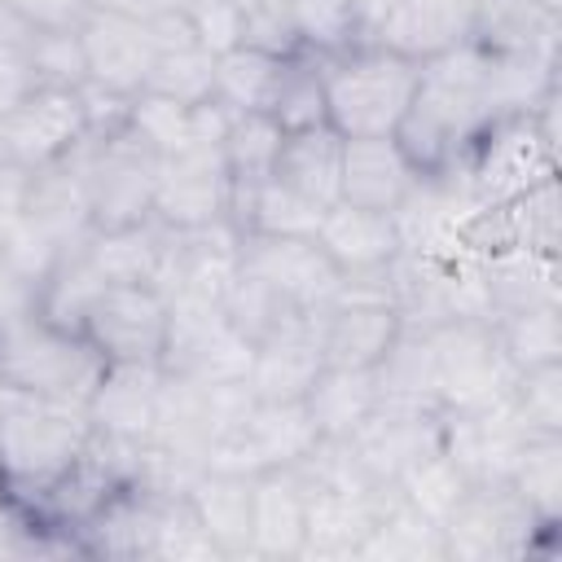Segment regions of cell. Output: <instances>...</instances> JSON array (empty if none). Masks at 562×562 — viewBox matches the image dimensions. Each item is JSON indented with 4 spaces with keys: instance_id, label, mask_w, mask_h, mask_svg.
<instances>
[{
    "instance_id": "6da1fadb",
    "label": "cell",
    "mask_w": 562,
    "mask_h": 562,
    "mask_svg": "<svg viewBox=\"0 0 562 562\" xmlns=\"http://www.w3.org/2000/svg\"><path fill=\"white\" fill-rule=\"evenodd\" d=\"M553 83L558 61L487 53L474 40H465L422 61V79L395 140L422 176L452 171L470 158V149L492 123L527 114Z\"/></svg>"
},
{
    "instance_id": "7a4b0ae2",
    "label": "cell",
    "mask_w": 562,
    "mask_h": 562,
    "mask_svg": "<svg viewBox=\"0 0 562 562\" xmlns=\"http://www.w3.org/2000/svg\"><path fill=\"white\" fill-rule=\"evenodd\" d=\"M325 123L342 136H395L422 79V61H408L373 40L347 44L321 57Z\"/></svg>"
},
{
    "instance_id": "3957f363",
    "label": "cell",
    "mask_w": 562,
    "mask_h": 562,
    "mask_svg": "<svg viewBox=\"0 0 562 562\" xmlns=\"http://www.w3.org/2000/svg\"><path fill=\"white\" fill-rule=\"evenodd\" d=\"M88 439L92 422L83 408L13 391V404L0 413V487L35 514L44 496L83 461Z\"/></svg>"
},
{
    "instance_id": "277c9868",
    "label": "cell",
    "mask_w": 562,
    "mask_h": 562,
    "mask_svg": "<svg viewBox=\"0 0 562 562\" xmlns=\"http://www.w3.org/2000/svg\"><path fill=\"white\" fill-rule=\"evenodd\" d=\"M101 369L105 360L83 334L53 325L35 307L0 321V378L26 400H48L88 413V395Z\"/></svg>"
},
{
    "instance_id": "5b68a950",
    "label": "cell",
    "mask_w": 562,
    "mask_h": 562,
    "mask_svg": "<svg viewBox=\"0 0 562 562\" xmlns=\"http://www.w3.org/2000/svg\"><path fill=\"white\" fill-rule=\"evenodd\" d=\"M443 531L448 562H509L540 553L558 527L540 522L509 483H470Z\"/></svg>"
},
{
    "instance_id": "8992f818",
    "label": "cell",
    "mask_w": 562,
    "mask_h": 562,
    "mask_svg": "<svg viewBox=\"0 0 562 562\" xmlns=\"http://www.w3.org/2000/svg\"><path fill=\"white\" fill-rule=\"evenodd\" d=\"M426 334L435 351V395L443 413H470L509 400L518 369L501 351L492 321H448Z\"/></svg>"
},
{
    "instance_id": "52a82bcc",
    "label": "cell",
    "mask_w": 562,
    "mask_h": 562,
    "mask_svg": "<svg viewBox=\"0 0 562 562\" xmlns=\"http://www.w3.org/2000/svg\"><path fill=\"white\" fill-rule=\"evenodd\" d=\"M255 347L228 325L220 299L176 290L167 294V347L162 369L193 382H237L250 369Z\"/></svg>"
},
{
    "instance_id": "ba28073f",
    "label": "cell",
    "mask_w": 562,
    "mask_h": 562,
    "mask_svg": "<svg viewBox=\"0 0 562 562\" xmlns=\"http://www.w3.org/2000/svg\"><path fill=\"white\" fill-rule=\"evenodd\" d=\"M154 189H158V154L132 127H119L110 136H88V215L97 233L149 220Z\"/></svg>"
},
{
    "instance_id": "9c48e42d",
    "label": "cell",
    "mask_w": 562,
    "mask_h": 562,
    "mask_svg": "<svg viewBox=\"0 0 562 562\" xmlns=\"http://www.w3.org/2000/svg\"><path fill=\"white\" fill-rule=\"evenodd\" d=\"M461 171H465L470 193L483 206H496V202L527 193L540 180H553L558 176V145L536 127L531 110L509 114L479 136V145L470 149Z\"/></svg>"
},
{
    "instance_id": "30bf717a",
    "label": "cell",
    "mask_w": 562,
    "mask_h": 562,
    "mask_svg": "<svg viewBox=\"0 0 562 562\" xmlns=\"http://www.w3.org/2000/svg\"><path fill=\"white\" fill-rule=\"evenodd\" d=\"M316 426L303 408V400H255L246 422L228 435H220L206 452V470H233V474H263L277 465H299L316 448Z\"/></svg>"
},
{
    "instance_id": "8fae6325",
    "label": "cell",
    "mask_w": 562,
    "mask_h": 562,
    "mask_svg": "<svg viewBox=\"0 0 562 562\" xmlns=\"http://www.w3.org/2000/svg\"><path fill=\"white\" fill-rule=\"evenodd\" d=\"M395 496V483H307L303 509V553L316 562H356L364 536L373 531L382 505Z\"/></svg>"
},
{
    "instance_id": "7c38bea8",
    "label": "cell",
    "mask_w": 562,
    "mask_h": 562,
    "mask_svg": "<svg viewBox=\"0 0 562 562\" xmlns=\"http://www.w3.org/2000/svg\"><path fill=\"white\" fill-rule=\"evenodd\" d=\"M79 334L101 351V360H162L167 294L154 285H101Z\"/></svg>"
},
{
    "instance_id": "4fadbf2b",
    "label": "cell",
    "mask_w": 562,
    "mask_h": 562,
    "mask_svg": "<svg viewBox=\"0 0 562 562\" xmlns=\"http://www.w3.org/2000/svg\"><path fill=\"white\" fill-rule=\"evenodd\" d=\"M154 220L167 228H202L228 220V167L224 145L193 140L171 158H158Z\"/></svg>"
},
{
    "instance_id": "5bb4252c",
    "label": "cell",
    "mask_w": 562,
    "mask_h": 562,
    "mask_svg": "<svg viewBox=\"0 0 562 562\" xmlns=\"http://www.w3.org/2000/svg\"><path fill=\"white\" fill-rule=\"evenodd\" d=\"M241 268L285 294L299 312H321L338 299L342 272L316 246V237H268L241 233Z\"/></svg>"
},
{
    "instance_id": "9a60e30c",
    "label": "cell",
    "mask_w": 562,
    "mask_h": 562,
    "mask_svg": "<svg viewBox=\"0 0 562 562\" xmlns=\"http://www.w3.org/2000/svg\"><path fill=\"white\" fill-rule=\"evenodd\" d=\"M347 443L373 479L395 483L408 465L443 448V408L378 400V408L356 426V435H347Z\"/></svg>"
},
{
    "instance_id": "2e32d148",
    "label": "cell",
    "mask_w": 562,
    "mask_h": 562,
    "mask_svg": "<svg viewBox=\"0 0 562 562\" xmlns=\"http://www.w3.org/2000/svg\"><path fill=\"white\" fill-rule=\"evenodd\" d=\"M88 136L79 88H35L13 114L0 119V154L26 171L70 154Z\"/></svg>"
},
{
    "instance_id": "e0dca14e",
    "label": "cell",
    "mask_w": 562,
    "mask_h": 562,
    "mask_svg": "<svg viewBox=\"0 0 562 562\" xmlns=\"http://www.w3.org/2000/svg\"><path fill=\"white\" fill-rule=\"evenodd\" d=\"M79 44H83V61H88V83H101L123 97H136L145 88L154 53H158L149 18L105 9V4H92L83 13Z\"/></svg>"
},
{
    "instance_id": "ac0fdd59",
    "label": "cell",
    "mask_w": 562,
    "mask_h": 562,
    "mask_svg": "<svg viewBox=\"0 0 562 562\" xmlns=\"http://www.w3.org/2000/svg\"><path fill=\"white\" fill-rule=\"evenodd\" d=\"M527 439L531 430L509 400L470 413H443V452L470 483H509V470Z\"/></svg>"
},
{
    "instance_id": "d6986e66",
    "label": "cell",
    "mask_w": 562,
    "mask_h": 562,
    "mask_svg": "<svg viewBox=\"0 0 562 562\" xmlns=\"http://www.w3.org/2000/svg\"><path fill=\"white\" fill-rule=\"evenodd\" d=\"M307 316L316 325L321 360L334 364V369H373L400 334V312L391 303L351 299L342 290L329 307L307 312Z\"/></svg>"
},
{
    "instance_id": "ffe728a7",
    "label": "cell",
    "mask_w": 562,
    "mask_h": 562,
    "mask_svg": "<svg viewBox=\"0 0 562 562\" xmlns=\"http://www.w3.org/2000/svg\"><path fill=\"white\" fill-rule=\"evenodd\" d=\"M158 386L162 364L158 360H105L92 395H88V422L97 435L145 443L158 413Z\"/></svg>"
},
{
    "instance_id": "44dd1931",
    "label": "cell",
    "mask_w": 562,
    "mask_h": 562,
    "mask_svg": "<svg viewBox=\"0 0 562 562\" xmlns=\"http://www.w3.org/2000/svg\"><path fill=\"white\" fill-rule=\"evenodd\" d=\"M303 509H307V479L299 465H277V470L250 474V558L255 562H299Z\"/></svg>"
},
{
    "instance_id": "7402d4cb",
    "label": "cell",
    "mask_w": 562,
    "mask_h": 562,
    "mask_svg": "<svg viewBox=\"0 0 562 562\" xmlns=\"http://www.w3.org/2000/svg\"><path fill=\"white\" fill-rule=\"evenodd\" d=\"M465 40H470V0H391V9L373 31V44L408 61H430Z\"/></svg>"
},
{
    "instance_id": "603a6c76",
    "label": "cell",
    "mask_w": 562,
    "mask_h": 562,
    "mask_svg": "<svg viewBox=\"0 0 562 562\" xmlns=\"http://www.w3.org/2000/svg\"><path fill=\"white\" fill-rule=\"evenodd\" d=\"M558 9L544 0H470V40L487 53L558 61Z\"/></svg>"
},
{
    "instance_id": "cb8c5ba5",
    "label": "cell",
    "mask_w": 562,
    "mask_h": 562,
    "mask_svg": "<svg viewBox=\"0 0 562 562\" xmlns=\"http://www.w3.org/2000/svg\"><path fill=\"white\" fill-rule=\"evenodd\" d=\"M417 167L395 136H356L342 140V198L364 211H395L417 184Z\"/></svg>"
},
{
    "instance_id": "d4e9b609",
    "label": "cell",
    "mask_w": 562,
    "mask_h": 562,
    "mask_svg": "<svg viewBox=\"0 0 562 562\" xmlns=\"http://www.w3.org/2000/svg\"><path fill=\"white\" fill-rule=\"evenodd\" d=\"M316 246L334 259V268L342 277L382 272L400 255L395 215L391 211H364V206H351V202H334L321 215Z\"/></svg>"
},
{
    "instance_id": "484cf974",
    "label": "cell",
    "mask_w": 562,
    "mask_h": 562,
    "mask_svg": "<svg viewBox=\"0 0 562 562\" xmlns=\"http://www.w3.org/2000/svg\"><path fill=\"white\" fill-rule=\"evenodd\" d=\"M325 369L321 360V342H316V325L303 312L299 321H290L285 329H277L272 338H263L250 356L246 369V386L255 391V400H303L316 382V373Z\"/></svg>"
},
{
    "instance_id": "4316f807",
    "label": "cell",
    "mask_w": 562,
    "mask_h": 562,
    "mask_svg": "<svg viewBox=\"0 0 562 562\" xmlns=\"http://www.w3.org/2000/svg\"><path fill=\"white\" fill-rule=\"evenodd\" d=\"M479 277H483V294H487L492 321L496 316H509V312L562 303L558 255H544V250L505 246V250L479 255Z\"/></svg>"
},
{
    "instance_id": "83f0119b",
    "label": "cell",
    "mask_w": 562,
    "mask_h": 562,
    "mask_svg": "<svg viewBox=\"0 0 562 562\" xmlns=\"http://www.w3.org/2000/svg\"><path fill=\"white\" fill-rule=\"evenodd\" d=\"M184 496L224 562L250 558V474L202 470Z\"/></svg>"
},
{
    "instance_id": "f1b7e54d",
    "label": "cell",
    "mask_w": 562,
    "mask_h": 562,
    "mask_svg": "<svg viewBox=\"0 0 562 562\" xmlns=\"http://www.w3.org/2000/svg\"><path fill=\"white\" fill-rule=\"evenodd\" d=\"M167 237L171 228L158 224L154 215L127 228H105L88 237V259L101 272L105 285H154L162 277V259H167Z\"/></svg>"
},
{
    "instance_id": "f546056e",
    "label": "cell",
    "mask_w": 562,
    "mask_h": 562,
    "mask_svg": "<svg viewBox=\"0 0 562 562\" xmlns=\"http://www.w3.org/2000/svg\"><path fill=\"white\" fill-rule=\"evenodd\" d=\"M272 176L285 180L290 189H299L303 198L334 206L342 198V136L329 123L285 132Z\"/></svg>"
},
{
    "instance_id": "4dcf8cb0",
    "label": "cell",
    "mask_w": 562,
    "mask_h": 562,
    "mask_svg": "<svg viewBox=\"0 0 562 562\" xmlns=\"http://www.w3.org/2000/svg\"><path fill=\"white\" fill-rule=\"evenodd\" d=\"M285 127L263 114V110H246V114H228V132H224V167H228V220L241 211V202L272 176L277 154H281Z\"/></svg>"
},
{
    "instance_id": "1f68e13d",
    "label": "cell",
    "mask_w": 562,
    "mask_h": 562,
    "mask_svg": "<svg viewBox=\"0 0 562 562\" xmlns=\"http://www.w3.org/2000/svg\"><path fill=\"white\" fill-rule=\"evenodd\" d=\"M303 408L321 439H347L356 426L378 408V382L373 369H334L325 364L303 395Z\"/></svg>"
},
{
    "instance_id": "d6a6232c",
    "label": "cell",
    "mask_w": 562,
    "mask_h": 562,
    "mask_svg": "<svg viewBox=\"0 0 562 562\" xmlns=\"http://www.w3.org/2000/svg\"><path fill=\"white\" fill-rule=\"evenodd\" d=\"M356 562H448L443 531L426 514H417L395 487V496L382 505L373 531L364 536Z\"/></svg>"
},
{
    "instance_id": "836d02e7",
    "label": "cell",
    "mask_w": 562,
    "mask_h": 562,
    "mask_svg": "<svg viewBox=\"0 0 562 562\" xmlns=\"http://www.w3.org/2000/svg\"><path fill=\"white\" fill-rule=\"evenodd\" d=\"M373 382H378V400H382V404H430V408H439L430 334L400 325L395 342H391L386 356L373 364Z\"/></svg>"
},
{
    "instance_id": "e575fe53",
    "label": "cell",
    "mask_w": 562,
    "mask_h": 562,
    "mask_svg": "<svg viewBox=\"0 0 562 562\" xmlns=\"http://www.w3.org/2000/svg\"><path fill=\"white\" fill-rule=\"evenodd\" d=\"M321 215H325L321 202H312V198H303L299 189H290L285 180L268 176V180L241 202V211L233 215V224H237L241 233H268V237H316Z\"/></svg>"
},
{
    "instance_id": "d590c367",
    "label": "cell",
    "mask_w": 562,
    "mask_h": 562,
    "mask_svg": "<svg viewBox=\"0 0 562 562\" xmlns=\"http://www.w3.org/2000/svg\"><path fill=\"white\" fill-rule=\"evenodd\" d=\"M281 61L285 57L263 53L255 44H237V48L220 53L215 57V101L228 114H246V110H263L268 114V101H272Z\"/></svg>"
},
{
    "instance_id": "8d00e7d4",
    "label": "cell",
    "mask_w": 562,
    "mask_h": 562,
    "mask_svg": "<svg viewBox=\"0 0 562 562\" xmlns=\"http://www.w3.org/2000/svg\"><path fill=\"white\" fill-rule=\"evenodd\" d=\"M140 92H158V97H171L180 105L215 101V53L202 48L198 40H180V44L158 48Z\"/></svg>"
},
{
    "instance_id": "74e56055",
    "label": "cell",
    "mask_w": 562,
    "mask_h": 562,
    "mask_svg": "<svg viewBox=\"0 0 562 562\" xmlns=\"http://www.w3.org/2000/svg\"><path fill=\"white\" fill-rule=\"evenodd\" d=\"M220 307H224L228 325H233L250 347H259L263 338H272L277 329H285L290 321H299V316H303L285 294H277L268 281L250 277L246 268H237V277L228 281V290H224Z\"/></svg>"
},
{
    "instance_id": "f35d334b",
    "label": "cell",
    "mask_w": 562,
    "mask_h": 562,
    "mask_svg": "<svg viewBox=\"0 0 562 562\" xmlns=\"http://www.w3.org/2000/svg\"><path fill=\"white\" fill-rule=\"evenodd\" d=\"M509 487L549 527L562 522V435H531L509 470Z\"/></svg>"
},
{
    "instance_id": "ab89813d",
    "label": "cell",
    "mask_w": 562,
    "mask_h": 562,
    "mask_svg": "<svg viewBox=\"0 0 562 562\" xmlns=\"http://www.w3.org/2000/svg\"><path fill=\"white\" fill-rule=\"evenodd\" d=\"M268 114L285 127V132H299V127H316L325 123V79H321V53H290L281 61V75H277V88H272V101H268Z\"/></svg>"
},
{
    "instance_id": "60d3db41",
    "label": "cell",
    "mask_w": 562,
    "mask_h": 562,
    "mask_svg": "<svg viewBox=\"0 0 562 562\" xmlns=\"http://www.w3.org/2000/svg\"><path fill=\"white\" fill-rule=\"evenodd\" d=\"M492 325H496L501 351L509 356L514 369L562 364V303L509 312V316H496Z\"/></svg>"
},
{
    "instance_id": "b9f144b4",
    "label": "cell",
    "mask_w": 562,
    "mask_h": 562,
    "mask_svg": "<svg viewBox=\"0 0 562 562\" xmlns=\"http://www.w3.org/2000/svg\"><path fill=\"white\" fill-rule=\"evenodd\" d=\"M395 487H400V496L417 509V514H426L435 527H443L448 518H452V509L461 505V496L470 492V479L457 470V461L439 448V452H430V457H422L417 465H408L400 479H395Z\"/></svg>"
},
{
    "instance_id": "7bdbcfd3",
    "label": "cell",
    "mask_w": 562,
    "mask_h": 562,
    "mask_svg": "<svg viewBox=\"0 0 562 562\" xmlns=\"http://www.w3.org/2000/svg\"><path fill=\"white\" fill-rule=\"evenodd\" d=\"M149 558L154 562H224L220 549H215V540L198 522L189 496H162L158 501Z\"/></svg>"
},
{
    "instance_id": "ee69618b",
    "label": "cell",
    "mask_w": 562,
    "mask_h": 562,
    "mask_svg": "<svg viewBox=\"0 0 562 562\" xmlns=\"http://www.w3.org/2000/svg\"><path fill=\"white\" fill-rule=\"evenodd\" d=\"M127 127L158 154L171 158L184 145H193V105H180L158 92H136L127 105Z\"/></svg>"
},
{
    "instance_id": "f6af8a7d",
    "label": "cell",
    "mask_w": 562,
    "mask_h": 562,
    "mask_svg": "<svg viewBox=\"0 0 562 562\" xmlns=\"http://www.w3.org/2000/svg\"><path fill=\"white\" fill-rule=\"evenodd\" d=\"M268 4H277L294 22L299 44L307 53L325 57V53H338L347 44H360V31H356L342 0H268Z\"/></svg>"
},
{
    "instance_id": "bcb514c9",
    "label": "cell",
    "mask_w": 562,
    "mask_h": 562,
    "mask_svg": "<svg viewBox=\"0 0 562 562\" xmlns=\"http://www.w3.org/2000/svg\"><path fill=\"white\" fill-rule=\"evenodd\" d=\"M509 404L531 435H562V364L518 369L509 386Z\"/></svg>"
},
{
    "instance_id": "7dc6e473",
    "label": "cell",
    "mask_w": 562,
    "mask_h": 562,
    "mask_svg": "<svg viewBox=\"0 0 562 562\" xmlns=\"http://www.w3.org/2000/svg\"><path fill=\"white\" fill-rule=\"evenodd\" d=\"M40 83L53 88H83L88 83V61L79 44V26H40L35 40L26 44Z\"/></svg>"
},
{
    "instance_id": "c3c4849f",
    "label": "cell",
    "mask_w": 562,
    "mask_h": 562,
    "mask_svg": "<svg viewBox=\"0 0 562 562\" xmlns=\"http://www.w3.org/2000/svg\"><path fill=\"white\" fill-rule=\"evenodd\" d=\"M189 22H193V35L202 48H211L215 57L237 48L246 40V9L237 4H220V0H193L189 9Z\"/></svg>"
},
{
    "instance_id": "681fc988",
    "label": "cell",
    "mask_w": 562,
    "mask_h": 562,
    "mask_svg": "<svg viewBox=\"0 0 562 562\" xmlns=\"http://www.w3.org/2000/svg\"><path fill=\"white\" fill-rule=\"evenodd\" d=\"M40 527V518L26 509V505H18L4 487H0V558H26V553H48L53 544L35 531Z\"/></svg>"
},
{
    "instance_id": "f907efd6",
    "label": "cell",
    "mask_w": 562,
    "mask_h": 562,
    "mask_svg": "<svg viewBox=\"0 0 562 562\" xmlns=\"http://www.w3.org/2000/svg\"><path fill=\"white\" fill-rule=\"evenodd\" d=\"M35 88H44V83H40V75H35L31 53H26V48H9V44H0V119L13 114Z\"/></svg>"
},
{
    "instance_id": "816d5d0a",
    "label": "cell",
    "mask_w": 562,
    "mask_h": 562,
    "mask_svg": "<svg viewBox=\"0 0 562 562\" xmlns=\"http://www.w3.org/2000/svg\"><path fill=\"white\" fill-rule=\"evenodd\" d=\"M35 307V285L13 268L4 241H0V321L18 316V312H31Z\"/></svg>"
},
{
    "instance_id": "f5cc1de1",
    "label": "cell",
    "mask_w": 562,
    "mask_h": 562,
    "mask_svg": "<svg viewBox=\"0 0 562 562\" xmlns=\"http://www.w3.org/2000/svg\"><path fill=\"white\" fill-rule=\"evenodd\" d=\"M35 26H79L92 0H13Z\"/></svg>"
},
{
    "instance_id": "db71d44e",
    "label": "cell",
    "mask_w": 562,
    "mask_h": 562,
    "mask_svg": "<svg viewBox=\"0 0 562 562\" xmlns=\"http://www.w3.org/2000/svg\"><path fill=\"white\" fill-rule=\"evenodd\" d=\"M35 22L13 4V0H0V44H9V48H26L31 40H35Z\"/></svg>"
},
{
    "instance_id": "11a10c76",
    "label": "cell",
    "mask_w": 562,
    "mask_h": 562,
    "mask_svg": "<svg viewBox=\"0 0 562 562\" xmlns=\"http://www.w3.org/2000/svg\"><path fill=\"white\" fill-rule=\"evenodd\" d=\"M347 4V13H351V22H356V31H360V40H373V31H378V22H382V13L391 9V0H342Z\"/></svg>"
},
{
    "instance_id": "9f6ffc18",
    "label": "cell",
    "mask_w": 562,
    "mask_h": 562,
    "mask_svg": "<svg viewBox=\"0 0 562 562\" xmlns=\"http://www.w3.org/2000/svg\"><path fill=\"white\" fill-rule=\"evenodd\" d=\"M92 4L123 9V13H136V18H154V13H184L193 0H92Z\"/></svg>"
},
{
    "instance_id": "6f0895ef",
    "label": "cell",
    "mask_w": 562,
    "mask_h": 562,
    "mask_svg": "<svg viewBox=\"0 0 562 562\" xmlns=\"http://www.w3.org/2000/svg\"><path fill=\"white\" fill-rule=\"evenodd\" d=\"M9 404H13V386H9V382H4V378H0V413H4V408H9Z\"/></svg>"
},
{
    "instance_id": "680465c9",
    "label": "cell",
    "mask_w": 562,
    "mask_h": 562,
    "mask_svg": "<svg viewBox=\"0 0 562 562\" xmlns=\"http://www.w3.org/2000/svg\"><path fill=\"white\" fill-rule=\"evenodd\" d=\"M220 4H237V9H255L259 0H220Z\"/></svg>"
},
{
    "instance_id": "91938a15",
    "label": "cell",
    "mask_w": 562,
    "mask_h": 562,
    "mask_svg": "<svg viewBox=\"0 0 562 562\" xmlns=\"http://www.w3.org/2000/svg\"><path fill=\"white\" fill-rule=\"evenodd\" d=\"M544 4H549V9H562V0H544Z\"/></svg>"
}]
</instances>
